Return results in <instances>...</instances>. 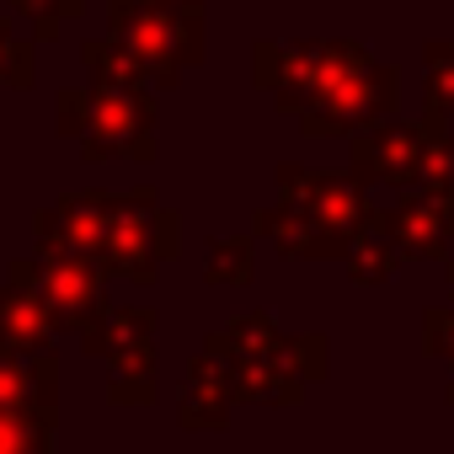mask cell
Wrapping results in <instances>:
<instances>
[{
  "instance_id": "6da1fadb",
  "label": "cell",
  "mask_w": 454,
  "mask_h": 454,
  "mask_svg": "<svg viewBox=\"0 0 454 454\" xmlns=\"http://www.w3.org/2000/svg\"><path fill=\"white\" fill-rule=\"evenodd\" d=\"M43 300H49L59 316H70V321H81V316L97 305V278H91V268L81 262V252L54 257V262L43 268Z\"/></svg>"
},
{
  "instance_id": "7a4b0ae2",
  "label": "cell",
  "mask_w": 454,
  "mask_h": 454,
  "mask_svg": "<svg viewBox=\"0 0 454 454\" xmlns=\"http://www.w3.org/2000/svg\"><path fill=\"white\" fill-rule=\"evenodd\" d=\"M54 332V316L38 294L27 289H6L0 294V337H6L12 348H43Z\"/></svg>"
},
{
  "instance_id": "3957f363",
  "label": "cell",
  "mask_w": 454,
  "mask_h": 454,
  "mask_svg": "<svg viewBox=\"0 0 454 454\" xmlns=\"http://www.w3.org/2000/svg\"><path fill=\"white\" fill-rule=\"evenodd\" d=\"M49 406H0V449H43Z\"/></svg>"
},
{
  "instance_id": "277c9868",
  "label": "cell",
  "mask_w": 454,
  "mask_h": 454,
  "mask_svg": "<svg viewBox=\"0 0 454 454\" xmlns=\"http://www.w3.org/2000/svg\"><path fill=\"white\" fill-rule=\"evenodd\" d=\"M0 406H33V374L17 358H0Z\"/></svg>"
}]
</instances>
